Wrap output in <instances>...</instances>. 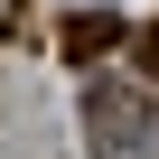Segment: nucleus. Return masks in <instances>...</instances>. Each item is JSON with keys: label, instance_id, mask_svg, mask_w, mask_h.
<instances>
[{"label": "nucleus", "instance_id": "obj_1", "mask_svg": "<svg viewBox=\"0 0 159 159\" xmlns=\"http://www.w3.org/2000/svg\"><path fill=\"white\" fill-rule=\"evenodd\" d=\"M150 140H159L150 103L122 94V84H94V103H84V150H94V159H140Z\"/></svg>", "mask_w": 159, "mask_h": 159}, {"label": "nucleus", "instance_id": "obj_2", "mask_svg": "<svg viewBox=\"0 0 159 159\" xmlns=\"http://www.w3.org/2000/svg\"><path fill=\"white\" fill-rule=\"evenodd\" d=\"M103 47H122V19H112V10H103V19H94V10L66 19V56H103Z\"/></svg>", "mask_w": 159, "mask_h": 159}, {"label": "nucleus", "instance_id": "obj_3", "mask_svg": "<svg viewBox=\"0 0 159 159\" xmlns=\"http://www.w3.org/2000/svg\"><path fill=\"white\" fill-rule=\"evenodd\" d=\"M131 47H140V66H150V75H159V28H140V38H131Z\"/></svg>", "mask_w": 159, "mask_h": 159}]
</instances>
